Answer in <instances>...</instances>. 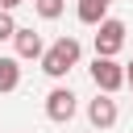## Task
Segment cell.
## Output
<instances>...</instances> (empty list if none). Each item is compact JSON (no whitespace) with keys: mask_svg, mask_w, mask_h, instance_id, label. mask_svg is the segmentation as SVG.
<instances>
[{"mask_svg":"<svg viewBox=\"0 0 133 133\" xmlns=\"http://www.w3.org/2000/svg\"><path fill=\"white\" fill-rule=\"evenodd\" d=\"M79 54H83V46H79V37H58L54 46H46V54H42V71L50 75V79H62L71 66H79Z\"/></svg>","mask_w":133,"mask_h":133,"instance_id":"6da1fadb","label":"cell"},{"mask_svg":"<svg viewBox=\"0 0 133 133\" xmlns=\"http://www.w3.org/2000/svg\"><path fill=\"white\" fill-rule=\"evenodd\" d=\"M87 71H91V83H96V91H108V96H116V91L129 83V71H125L116 58H104V54H96Z\"/></svg>","mask_w":133,"mask_h":133,"instance_id":"7a4b0ae2","label":"cell"},{"mask_svg":"<svg viewBox=\"0 0 133 133\" xmlns=\"http://www.w3.org/2000/svg\"><path fill=\"white\" fill-rule=\"evenodd\" d=\"M121 46H125V21H116V17L100 21V25H96V54L116 58V54H121Z\"/></svg>","mask_w":133,"mask_h":133,"instance_id":"3957f363","label":"cell"},{"mask_svg":"<svg viewBox=\"0 0 133 133\" xmlns=\"http://www.w3.org/2000/svg\"><path fill=\"white\" fill-rule=\"evenodd\" d=\"M79 96L71 91V87H54L50 96H46V116L54 121V125H66L75 112H79V104H75Z\"/></svg>","mask_w":133,"mask_h":133,"instance_id":"277c9868","label":"cell"},{"mask_svg":"<svg viewBox=\"0 0 133 133\" xmlns=\"http://www.w3.org/2000/svg\"><path fill=\"white\" fill-rule=\"evenodd\" d=\"M116 100L108 96V91H96V100L87 104V121H91V129H112L116 125Z\"/></svg>","mask_w":133,"mask_h":133,"instance_id":"5b68a950","label":"cell"},{"mask_svg":"<svg viewBox=\"0 0 133 133\" xmlns=\"http://www.w3.org/2000/svg\"><path fill=\"white\" fill-rule=\"evenodd\" d=\"M17 58H42L46 54V42H42V33H33V29H17Z\"/></svg>","mask_w":133,"mask_h":133,"instance_id":"8992f818","label":"cell"},{"mask_svg":"<svg viewBox=\"0 0 133 133\" xmlns=\"http://www.w3.org/2000/svg\"><path fill=\"white\" fill-rule=\"evenodd\" d=\"M21 87V58L0 54V91H17Z\"/></svg>","mask_w":133,"mask_h":133,"instance_id":"52a82bcc","label":"cell"},{"mask_svg":"<svg viewBox=\"0 0 133 133\" xmlns=\"http://www.w3.org/2000/svg\"><path fill=\"white\" fill-rule=\"evenodd\" d=\"M75 12L83 25H100V21H108V0H79Z\"/></svg>","mask_w":133,"mask_h":133,"instance_id":"ba28073f","label":"cell"},{"mask_svg":"<svg viewBox=\"0 0 133 133\" xmlns=\"http://www.w3.org/2000/svg\"><path fill=\"white\" fill-rule=\"evenodd\" d=\"M33 8H37V17H42V21H58V17H62V8H66V0H33Z\"/></svg>","mask_w":133,"mask_h":133,"instance_id":"9c48e42d","label":"cell"},{"mask_svg":"<svg viewBox=\"0 0 133 133\" xmlns=\"http://www.w3.org/2000/svg\"><path fill=\"white\" fill-rule=\"evenodd\" d=\"M17 29H21V25L12 21V12H4V8H0V42H8V37H17Z\"/></svg>","mask_w":133,"mask_h":133,"instance_id":"30bf717a","label":"cell"},{"mask_svg":"<svg viewBox=\"0 0 133 133\" xmlns=\"http://www.w3.org/2000/svg\"><path fill=\"white\" fill-rule=\"evenodd\" d=\"M21 4H25V0H0V8H4V12H12V8H21Z\"/></svg>","mask_w":133,"mask_h":133,"instance_id":"8fae6325","label":"cell"},{"mask_svg":"<svg viewBox=\"0 0 133 133\" xmlns=\"http://www.w3.org/2000/svg\"><path fill=\"white\" fill-rule=\"evenodd\" d=\"M125 71H129V83H133V62H129V66H125Z\"/></svg>","mask_w":133,"mask_h":133,"instance_id":"7c38bea8","label":"cell"},{"mask_svg":"<svg viewBox=\"0 0 133 133\" xmlns=\"http://www.w3.org/2000/svg\"><path fill=\"white\" fill-rule=\"evenodd\" d=\"M108 4H112V0H108Z\"/></svg>","mask_w":133,"mask_h":133,"instance_id":"4fadbf2b","label":"cell"}]
</instances>
